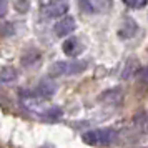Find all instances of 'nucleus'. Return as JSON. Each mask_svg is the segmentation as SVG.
Masks as SVG:
<instances>
[{"label": "nucleus", "instance_id": "20e7f679", "mask_svg": "<svg viewBox=\"0 0 148 148\" xmlns=\"http://www.w3.org/2000/svg\"><path fill=\"white\" fill-rule=\"evenodd\" d=\"M62 50L68 55V57H78V55L85 50V45L82 43L80 38H77V37H72V38H67V40L63 42V45H62Z\"/></svg>", "mask_w": 148, "mask_h": 148}, {"label": "nucleus", "instance_id": "39448f33", "mask_svg": "<svg viewBox=\"0 0 148 148\" xmlns=\"http://www.w3.org/2000/svg\"><path fill=\"white\" fill-rule=\"evenodd\" d=\"M55 35L57 37H67L70 35L72 32L75 30V18L73 17H63L62 20L57 22V25H55Z\"/></svg>", "mask_w": 148, "mask_h": 148}, {"label": "nucleus", "instance_id": "f03ea898", "mask_svg": "<svg viewBox=\"0 0 148 148\" xmlns=\"http://www.w3.org/2000/svg\"><path fill=\"white\" fill-rule=\"evenodd\" d=\"M87 68L85 62H57L53 67L50 68V75L60 77V75H72V73H80Z\"/></svg>", "mask_w": 148, "mask_h": 148}, {"label": "nucleus", "instance_id": "423d86ee", "mask_svg": "<svg viewBox=\"0 0 148 148\" xmlns=\"http://www.w3.org/2000/svg\"><path fill=\"white\" fill-rule=\"evenodd\" d=\"M136 30H138L136 22H135L133 18L127 17V18H125V22H123V28H121L118 34H120L121 38H130V37H133V35L136 34Z\"/></svg>", "mask_w": 148, "mask_h": 148}, {"label": "nucleus", "instance_id": "0eeeda50", "mask_svg": "<svg viewBox=\"0 0 148 148\" xmlns=\"http://www.w3.org/2000/svg\"><path fill=\"white\" fill-rule=\"evenodd\" d=\"M17 78V70L14 67H5L0 72V80L2 82H12Z\"/></svg>", "mask_w": 148, "mask_h": 148}, {"label": "nucleus", "instance_id": "9d476101", "mask_svg": "<svg viewBox=\"0 0 148 148\" xmlns=\"http://www.w3.org/2000/svg\"><path fill=\"white\" fill-rule=\"evenodd\" d=\"M7 12V0H0V17Z\"/></svg>", "mask_w": 148, "mask_h": 148}, {"label": "nucleus", "instance_id": "1a4fd4ad", "mask_svg": "<svg viewBox=\"0 0 148 148\" xmlns=\"http://www.w3.org/2000/svg\"><path fill=\"white\" fill-rule=\"evenodd\" d=\"M17 8L22 10V12H25V10H27V0H18V2H17Z\"/></svg>", "mask_w": 148, "mask_h": 148}, {"label": "nucleus", "instance_id": "7ed1b4c3", "mask_svg": "<svg viewBox=\"0 0 148 148\" xmlns=\"http://www.w3.org/2000/svg\"><path fill=\"white\" fill-rule=\"evenodd\" d=\"M68 7H70L68 0H50L47 5L42 8V12L48 18H58V17H63L67 14Z\"/></svg>", "mask_w": 148, "mask_h": 148}, {"label": "nucleus", "instance_id": "f257e3e1", "mask_svg": "<svg viewBox=\"0 0 148 148\" xmlns=\"http://www.w3.org/2000/svg\"><path fill=\"white\" fill-rule=\"evenodd\" d=\"M116 138V132L112 128H97V130H88L82 135V140L87 145L92 147H107Z\"/></svg>", "mask_w": 148, "mask_h": 148}, {"label": "nucleus", "instance_id": "6e6552de", "mask_svg": "<svg viewBox=\"0 0 148 148\" xmlns=\"http://www.w3.org/2000/svg\"><path fill=\"white\" fill-rule=\"evenodd\" d=\"M123 3L130 8H143L148 5V0H123Z\"/></svg>", "mask_w": 148, "mask_h": 148}]
</instances>
